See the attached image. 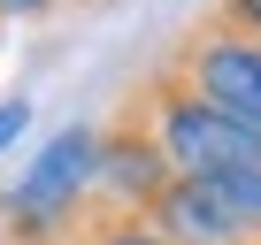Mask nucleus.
<instances>
[{
	"instance_id": "1",
	"label": "nucleus",
	"mask_w": 261,
	"mask_h": 245,
	"mask_svg": "<svg viewBox=\"0 0 261 245\" xmlns=\"http://www.w3.org/2000/svg\"><path fill=\"white\" fill-rule=\"evenodd\" d=\"M130 107L146 115V131H154V146L169 154V169L177 176H215V169H261V138L246 131L238 115H223L207 92H192L169 62L130 92Z\"/></svg>"
},
{
	"instance_id": "2",
	"label": "nucleus",
	"mask_w": 261,
	"mask_h": 245,
	"mask_svg": "<svg viewBox=\"0 0 261 245\" xmlns=\"http://www.w3.org/2000/svg\"><path fill=\"white\" fill-rule=\"evenodd\" d=\"M92 169H100V131L92 122H69V131L23 169V184L0 192V222H8V245H46L77 222V207L92 199Z\"/></svg>"
},
{
	"instance_id": "3",
	"label": "nucleus",
	"mask_w": 261,
	"mask_h": 245,
	"mask_svg": "<svg viewBox=\"0 0 261 245\" xmlns=\"http://www.w3.org/2000/svg\"><path fill=\"white\" fill-rule=\"evenodd\" d=\"M169 69L261 138V39H253V31H238V23H223V16L207 8V16L169 46Z\"/></svg>"
},
{
	"instance_id": "4",
	"label": "nucleus",
	"mask_w": 261,
	"mask_h": 245,
	"mask_svg": "<svg viewBox=\"0 0 261 245\" xmlns=\"http://www.w3.org/2000/svg\"><path fill=\"white\" fill-rule=\"evenodd\" d=\"M177 169H169V154L154 146V131H146V115L139 107H115V122L100 131V169H92V199L100 207H123V215H146L154 199H162V184H169Z\"/></svg>"
},
{
	"instance_id": "5",
	"label": "nucleus",
	"mask_w": 261,
	"mask_h": 245,
	"mask_svg": "<svg viewBox=\"0 0 261 245\" xmlns=\"http://www.w3.org/2000/svg\"><path fill=\"white\" fill-rule=\"evenodd\" d=\"M23 122H31V100H0V154L23 138Z\"/></svg>"
},
{
	"instance_id": "6",
	"label": "nucleus",
	"mask_w": 261,
	"mask_h": 245,
	"mask_svg": "<svg viewBox=\"0 0 261 245\" xmlns=\"http://www.w3.org/2000/svg\"><path fill=\"white\" fill-rule=\"evenodd\" d=\"M215 16H223V23H238V31H253V39H261V0H215Z\"/></svg>"
},
{
	"instance_id": "7",
	"label": "nucleus",
	"mask_w": 261,
	"mask_h": 245,
	"mask_svg": "<svg viewBox=\"0 0 261 245\" xmlns=\"http://www.w3.org/2000/svg\"><path fill=\"white\" fill-rule=\"evenodd\" d=\"M54 0H0V16H46Z\"/></svg>"
},
{
	"instance_id": "8",
	"label": "nucleus",
	"mask_w": 261,
	"mask_h": 245,
	"mask_svg": "<svg viewBox=\"0 0 261 245\" xmlns=\"http://www.w3.org/2000/svg\"><path fill=\"white\" fill-rule=\"evenodd\" d=\"M0 23H8V16H0Z\"/></svg>"
}]
</instances>
